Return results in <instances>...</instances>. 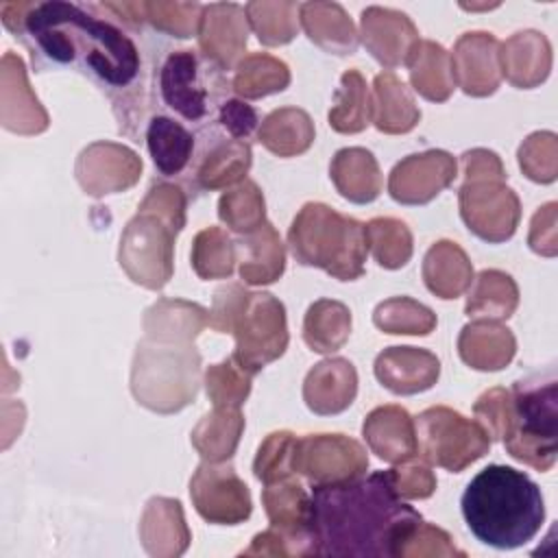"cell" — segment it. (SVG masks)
<instances>
[{"label": "cell", "mask_w": 558, "mask_h": 558, "mask_svg": "<svg viewBox=\"0 0 558 558\" xmlns=\"http://www.w3.org/2000/svg\"><path fill=\"white\" fill-rule=\"evenodd\" d=\"M421 523L399 499L395 469L316 484L305 514L310 551L318 556H399Z\"/></svg>", "instance_id": "1"}, {"label": "cell", "mask_w": 558, "mask_h": 558, "mask_svg": "<svg viewBox=\"0 0 558 558\" xmlns=\"http://www.w3.org/2000/svg\"><path fill=\"white\" fill-rule=\"evenodd\" d=\"M33 59L81 63L109 87H126L140 72L135 44L113 24L96 20L70 2H44L26 15Z\"/></svg>", "instance_id": "2"}, {"label": "cell", "mask_w": 558, "mask_h": 558, "mask_svg": "<svg viewBox=\"0 0 558 558\" xmlns=\"http://www.w3.org/2000/svg\"><path fill=\"white\" fill-rule=\"evenodd\" d=\"M462 517L480 543L514 549L538 534L545 504L541 488L523 471L488 464L466 484Z\"/></svg>", "instance_id": "3"}, {"label": "cell", "mask_w": 558, "mask_h": 558, "mask_svg": "<svg viewBox=\"0 0 558 558\" xmlns=\"http://www.w3.org/2000/svg\"><path fill=\"white\" fill-rule=\"evenodd\" d=\"M161 94L168 107L187 120H203L207 113V89L198 76V61L192 50L172 52L161 68Z\"/></svg>", "instance_id": "4"}, {"label": "cell", "mask_w": 558, "mask_h": 558, "mask_svg": "<svg viewBox=\"0 0 558 558\" xmlns=\"http://www.w3.org/2000/svg\"><path fill=\"white\" fill-rule=\"evenodd\" d=\"M146 140L153 163L161 174L172 177L187 166L194 148V137L181 124L172 122L170 118L157 116L148 124Z\"/></svg>", "instance_id": "5"}, {"label": "cell", "mask_w": 558, "mask_h": 558, "mask_svg": "<svg viewBox=\"0 0 558 558\" xmlns=\"http://www.w3.org/2000/svg\"><path fill=\"white\" fill-rule=\"evenodd\" d=\"M222 120H225V126H229L235 135H246L255 126L253 109L242 102H235V100L225 102Z\"/></svg>", "instance_id": "6"}]
</instances>
